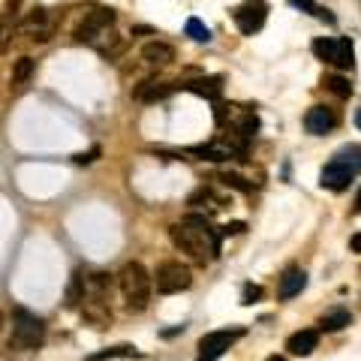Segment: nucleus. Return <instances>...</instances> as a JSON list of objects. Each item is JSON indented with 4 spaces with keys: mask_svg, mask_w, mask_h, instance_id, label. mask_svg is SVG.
<instances>
[{
    "mask_svg": "<svg viewBox=\"0 0 361 361\" xmlns=\"http://www.w3.org/2000/svg\"><path fill=\"white\" fill-rule=\"evenodd\" d=\"M169 238H172V244L180 253H187L199 265L220 256V232L208 223V217L190 214L187 220H180V223L169 229Z\"/></svg>",
    "mask_w": 361,
    "mask_h": 361,
    "instance_id": "f257e3e1",
    "label": "nucleus"
},
{
    "mask_svg": "<svg viewBox=\"0 0 361 361\" xmlns=\"http://www.w3.org/2000/svg\"><path fill=\"white\" fill-rule=\"evenodd\" d=\"M118 286H120V298L129 313H142L150 301V274L145 271L142 262H127L118 274Z\"/></svg>",
    "mask_w": 361,
    "mask_h": 361,
    "instance_id": "f03ea898",
    "label": "nucleus"
},
{
    "mask_svg": "<svg viewBox=\"0 0 361 361\" xmlns=\"http://www.w3.org/2000/svg\"><path fill=\"white\" fill-rule=\"evenodd\" d=\"M43 340H45V323L39 316L18 307L13 313V337H9V349H27V353H34V349L43 346Z\"/></svg>",
    "mask_w": 361,
    "mask_h": 361,
    "instance_id": "7ed1b4c3",
    "label": "nucleus"
},
{
    "mask_svg": "<svg viewBox=\"0 0 361 361\" xmlns=\"http://www.w3.org/2000/svg\"><path fill=\"white\" fill-rule=\"evenodd\" d=\"M214 118L220 127H229V136H238V139H253L259 133V118L253 108H244V106H235V103H217L214 106Z\"/></svg>",
    "mask_w": 361,
    "mask_h": 361,
    "instance_id": "20e7f679",
    "label": "nucleus"
},
{
    "mask_svg": "<svg viewBox=\"0 0 361 361\" xmlns=\"http://www.w3.org/2000/svg\"><path fill=\"white\" fill-rule=\"evenodd\" d=\"M115 9H106V6H97V9H90V13L82 18V24L76 27V34L73 39L78 45H97V39L106 34V30H112L115 27Z\"/></svg>",
    "mask_w": 361,
    "mask_h": 361,
    "instance_id": "39448f33",
    "label": "nucleus"
},
{
    "mask_svg": "<svg viewBox=\"0 0 361 361\" xmlns=\"http://www.w3.org/2000/svg\"><path fill=\"white\" fill-rule=\"evenodd\" d=\"M190 154H196L199 160H211V163H229V160H244L247 148L238 136H229V139H214L208 145L190 148Z\"/></svg>",
    "mask_w": 361,
    "mask_h": 361,
    "instance_id": "423d86ee",
    "label": "nucleus"
},
{
    "mask_svg": "<svg viewBox=\"0 0 361 361\" xmlns=\"http://www.w3.org/2000/svg\"><path fill=\"white\" fill-rule=\"evenodd\" d=\"M244 337V328H223V331H211L199 340V355L196 361H217L226 349H232L238 340Z\"/></svg>",
    "mask_w": 361,
    "mask_h": 361,
    "instance_id": "0eeeda50",
    "label": "nucleus"
},
{
    "mask_svg": "<svg viewBox=\"0 0 361 361\" xmlns=\"http://www.w3.org/2000/svg\"><path fill=\"white\" fill-rule=\"evenodd\" d=\"M154 280H157V292H163V295H175V292H184V289L193 286V274L180 262H163L157 268Z\"/></svg>",
    "mask_w": 361,
    "mask_h": 361,
    "instance_id": "6e6552de",
    "label": "nucleus"
},
{
    "mask_svg": "<svg viewBox=\"0 0 361 361\" xmlns=\"http://www.w3.org/2000/svg\"><path fill=\"white\" fill-rule=\"evenodd\" d=\"M232 18H235V24H238V30L244 36H253L256 30H262V24H265V18H268V3L265 0H244L235 13H232Z\"/></svg>",
    "mask_w": 361,
    "mask_h": 361,
    "instance_id": "1a4fd4ad",
    "label": "nucleus"
},
{
    "mask_svg": "<svg viewBox=\"0 0 361 361\" xmlns=\"http://www.w3.org/2000/svg\"><path fill=\"white\" fill-rule=\"evenodd\" d=\"M355 178V172L349 169L346 163H340V160H331V163L319 172V184H323L325 190H334V193H340V190L349 187V180Z\"/></svg>",
    "mask_w": 361,
    "mask_h": 361,
    "instance_id": "9d476101",
    "label": "nucleus"
},
{
    "mask_svg": "<svg viewBox=\"0 0 361 361\" xmlns=\"http://www.w3.org/2000/svg\"><path fill=\"white\" fill-rule=\"evenodd\" d=\"M337 127V115L331 112L328 106H313V108H307V115H304V129L310 136H325L331 133V129Z\"/></svg>",
    "mask_w": 361,
    "mask_h": 361,
    "instance_id": "9b49d317",
    "label": "nucleus"
},
{
    "mask_svg": "<svg viewBox=\"0 0 361 361\" xmlns=\"http://www.w3.org/2000/svg\"><path fill=\"white\" fill-rule=\"evenodd\" d=\"M18 30L27 34L34 43H48V39H52V24H48L45 9H34L24 22H18Z\"/></svg>",
    "mask_w": 361,
    "mask_h": 361,
    "instance_id": "f8f14e48",
    "label": "nucleus"
},
{
    "mask_svg": "<svg viewBox=\"0 0 361 361\" xmlns=\"http://www.w3.org/2000/svg\"><path fill=\"white\" fill-rule=\"evenodd\" d=\"M172 90H175L172 82H154V78H148V82L133 87V99H139V103H157V99H166Z\"/></svg>",
    "mask_w": 361,
    "mask_h": 361,
    "instance_id": "ddd939ff",
    "label": "nucleus"
},
{
    "mask_svg": "<svg viewBox=\"0 0 361 361\" xmlns=\"http://www.w3.org/2000/svg\"><path fill=\"white\" fill-rule=\"evenodd\" d=\"M142 60L148 66H169L175 60V48L163 43V39H154V43H148L142 48Z\"/></svg>",
    "mask_w": 361,
    "mask_h": 361,
    "instance_id": "4468645a",
    "label": "nucleus"
},
{
    "mask_svg": "<svg viewBox=\"0 0 361 361\" xmlns=\"http://www.w3.org/2000/svg\"><path fill=\"white\" fill-rule=\"evenodd\" d=\"M307 286V274L301 268H289L283 277H280V283H277V295L283 298V301H289V298H295V295H301V289Z\"/></svg>",
    "mask_w": 361,
    "mask_h": 361,
    "instance_id": "2eb2a0df",
    "label": "nucleus"
},
{
    "mask_svg": "<svg viewBox=\"0 0 361 361\" xmlns=\"http://www.w3.org/2000/svg\"><path fill=\"white\" fill-rule=\"evenodd\" d=\"M316 346H319V331H313V328L295 331V334H289V340H286V349L292 355H310Z\"/></svg>",
    "mask_w": 361,
    "mask_h": 361,
    "instance_id": "dca6fc26",
    "label": "nucleus"
},
{
    "mask_svg": "<svg viewBox=\"0 0 361 361\" xmlns=\"http://www.w3.org/2000/svg\"><path fill=\"white\" fill-rule=\"evenodd\" d=\"M190 94H196V97H205V99H220V94H223V78H217V76H208V78H193V82H187L184 85Z\"/></svg>",
    "mask_w": 361,
    "mask_h": 361,
    "instance_id": "f3484780",
    "label": "nucleus"
},
{
    "mask_svg": "<svg viewBox=\"0 0 361 361\" xmlns=\"http://www.w3.org/2000/svg\"><path fill=\"white\" fill-rule=\"evenodd\" d=\"M349 323H353V313L344 307H334V310H328V313L319 319V328L323 331H340V328H346Z\"/></svg>",
    "mask_w": 361,
    "mask_h": 361,
    "instance_id": "a211bd4d",
    "label": "nucleus"
},
{
    "mask_svg": "<svg viewBox=\"0 0 361 361\" xmlns=\"http://www.w3.org/2000/svg\"><path fill=\"white\" fill-rule=\"evenodd\" d=\"M334 66L337 69H353L355 66V45H353V39H337Z\"/></svg>",
    "mask_w": 361,
    "mask_h": 361,
    "instance_id": "6ab92c4d",
    "label": "nucleus"
},
{
    "mask_svg": "<svg viewBox=\"0 0 361 361\" xmlns=\"http://www.w3.org/2000/svg\"><path fill=\"white\" fill-rule=\"evenodd\" d=\"M15 30H18V15H13V13L0 15V52H6V48L13 45Z\"/></svg>",
    "mask_w": 361,
    "mask_h": 361,
    "instance_id": "aec40b11",
    "label": "nucleus"
},
{
    "mask_svg": "<svg viewBox=\"0 0 361 361\" xmlns=\"http://www.w3.org/2000/svg\"><path fill=\"white\" fill-rule=\"evenodd\" d=\"M313 55L323 60V64H334L337 39H331V36H319V39H313Z\"/></svg>",
    "mask_w": 361,
    "mask_h": 361,
    "instance_id": "412c9836",
    "label": "nucleus"
},
{
    "mask_svg": "<svg viewBox=\"0 0 361 361\" xmlns=\"http://www.w3.org/2000/svg\"><path fill=\"white\" fill-rule=\"evenodd\" d=\"M323 85H325L334 97H340V99L353 97V85H349V78H346V76H325V78H323Z\"/></svg>",
    "mask_w": 361,
    "mask_h": 361,
    "instance_id": "4be33fe9",
    "label": "nucleus"
},
{
    "mask_svg": "<svg viewBox=\"0 0 361 361\" xmlns=\"http://www.w3.org/2000/svg\"><path fill=\"white\" fill-rule=\"evenodd\" d=\"M82 301H85V271H78V274L73 277V283H69V289H66V304L78 307Z\"/></svg>",
    "mask_w": 361,
    "mask_h": 361,
    "instance_id": "5701e85b",
    "label": "nucleus"
},
{
    "mask_svg": "<svg viewBox=\"0 0 361 361\" xmlns=\"http://www.w3.org/2000/svg\"><path fill=\"white\" fill-rule=\"evenodd\" d=\"M334 160H340V163H346L355 175L361 172V148H355V145H349V148H344V150H337Z\"/></svg>",
    "mask_w": 361,
    "mask_h": 361,
    "instance_id": "b1692460",
    "label": "nucleus"
},
{
    "mask_svg": "<svg viewBox=\"0 0 361 361\" xmlns=\"http://www.w3.org/2000/svg\"><path fill=\"white\" fill-rule=\"evenodd\" d=\"M184 30H187L190 39H196V43H211V30H208V24L199 22V18H187Z\"/></svg>",
    "mask_w": 361,
    "mask_h": 361,
    "instance_id": "393cba45",
    "label": "nucleus"
},
{
    "mask_svg": "<svg viewBox=\"0 0 361 361\" xmlns=\"http://www.w3.org/2000/svg\"><path fill=\"white\" fill-rule=\"evenodd\" d=\"M30 76H34V60H30V57H18L15 66H13V85H24Z\"/></svg>",
    "mask_w": 361,
    "mask_h": 361,
    "instance_id": "a878e982",
    "label": "nucleus"
},
{
    "mask_svg": "<svg viewBox=\"0 0 361 361\" xmlns=\"http://www.w3.org/2000/svg\"><path fill=\"white\" fill-rule=\"evenodd\" d=\"M289 6L301 9V13H310V15H319V18H325V22H334V15H328L325 9H319L313 0H289Z\"/></svg>",
    "mask_w": 361,
    "mask_h": 361,
    "instance_id": "bb28decb",
    "label": "nucleus"
},
{
    "mask_svg": "<svg viewBox=\"0 0 361 361\" xmlns=\"http://www.w3.org/2000/svg\"><path fill=\"white\" fill-rule=\"evenodd\" d=\"M220 180H223L226 187H232V190H241V193H250L253 190V184H247L241 175H235V172H220Z\"/></svg>",
    "mask_w": 361,
    "mask_h": 361,
    "instance_id": "cd10ccee",
    "label": "nucleus"
},
{
    "mask_svg": "<svg viewBox=\"0 0 361 361\" xmlns=\"http://www.w3.org/2000/svg\"><path fill=\"white\" fill-rule=\"evenodd\" d=\"M115 355H139L133 346H112V349H103V353H94L90 361H106V358H115Z\"/></svg>",
    "mask_w": 361,
    "mask_h": 361,
    "instance_id": "c85d7f7f",
    "label": "nucleus"
},
{
    "mask_svg": "<svg viewBox=\"0 0 361 361\" xmlns=\"http://www.w3.org/2000/svg\"><path fill=\"white\" fill-rule=\"evenodd\" d=\"M256 298H262V289H259V286H244V295H241V301H244V304H253Z\"/></svg>",
    "mask_w": 361,
    "mask_h": 361,
    "instance_id": "c756f323",
    "label": "nucleus"
},
{
    "mask_svg": "<svg viewBox=\"0 0 361 361\" xmlns=\"http://www.w3.org/2000/svg\"><path fill=\"white\" fill-rule=\"evenodd\" d=\"M99 157V148H94V150H87V154H76L73 160H76V163L78 166H85V163H94V160Z\"/></svg>",
    "mask_w": 361,
    "mask_h": 361,
    "instance_id": "7c9ffc66",
    "label": "nucleus"
},
{
    "mask_svg": "<svg viewBox=\"0 0 361 361\" xmlns=\"http://www.w3.org/2000/svg\"><path fill=\"white\" fill-rule=\"evenodd\" d=\"M349 247H353V253L361 256V232H355L353 238H349Z\"/></svg>",
    "mask_w": 361,
    "mask_h": 361,
    "instance_id": "2f4dec72",
    "label": "nucleus"
},
{
    "mask_svg": "<svg viewBox=\"0 0 361 361\" xmlns=\"http://www.w3.org/2000/svg\"><path fill=\"white\" fill-rule=\"evenodd\" d=\"M18 6H22V0H6L3 13H13V15H18Z\"/></svg>",
    "mask_w": 361,
    "mask_h": 361,
    "instance_id": "473e14b6",
    "label": "nucleus"
},
{
    "mask_svg": "<svg viewBox=\"0 0 361 361\" xmlns=\"http://www.w3.org/2000/svg\"><path fill=\"white\" fill-rule=\"evenodd\" d=\"M355 214H361V190H358V196H355Z\"/></svg>",
    "mask_w": 361,
    "mask_h": 361,
    "instance_id": "72a5a7b5",
    "label": "nucleus"
},
{
    "mask_svg": "<svg viewBox=\"0 0 361 361\" xmlns=\"http://www.w3.org/2000/svg\"><path fill=\"white\" fill-rule=\"evenodd\" d=\"M355 127L361 129V108H358V112H355Z\"/></svg>",
    "mask_w": 361,
    "mask_h": 361,
    "instance_id": "f704fd0d",
    "label": "nucleus"
},
{
    "mask_svg": "<svg viewBox=\"0 0 361 361\" xmlns=\"http://www.w3.org/2000/svg\"><path fill=\"white\" fill-rule=\"evenodd\" d=\"M265 361H286L283 355H271V358H265Z\"/></svg>",
    "mask_w": 361,
    "mask_h": 361,
    "instance_id": "c9c22d12",
    "label": "nucleus"
}]
</instances>
